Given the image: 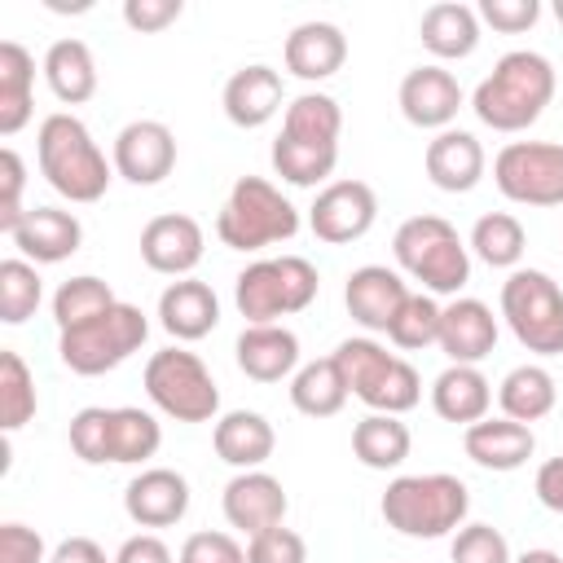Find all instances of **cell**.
Segmentation results:
<instances>
[{
  "mask_svg": "<svg viewBox=\"0 0 563 563\" xmlns=\"http://www.w3.org/2000/svg\"><path fill=\"white\" fill-rule=\"evenodd\" d=\"M554 88H559V75H554L545 53L510 48L475 84L471 110L493 132H523V128H532L545 114V106L554 101Z\"/></svg>",
  "mask_w": 563,
  "mask_h": 563,
  "instance_id": "obj_1",
  "label": "cell"
},
{
  "mask_svg": "<svg viewBox=\"0 0 563 563\" xmlns=\"http://www.w3.org/2000/svg\"><path fill=\"white\" fill-rule=\"evenodd\" d=\"M35 158H40V176L70 202L106 198L110 176H114V163H106L88 123L66 110L44 114V123L35 132Z\"/></svg>",
  "mask_w": 563,
  "mask_h": 563,
  "instance_id": "obj_2",
  "label": "cell"
},
{
  "mask_svg": "<svg viewBox=\"0 0 563 563\" xmlns=\"http://www.w3.org/2000/svg\"><path fill=\"white\" fill-rule=\"evenodd\" d=\"M466 510H471V488L449 471L396 475L378 501L383 523L413 541H435L457 532L466 523Z\"/></svg>",
  "mask_w": 563,
  "mask_h": 563,
  "instance_id": "obj_3",
  "label": "cell"
},
{
  "mask_svg": "<svg viewBox=\"0 0 563 563\" xmlns=\"http://www.w3.org/2000/svg\"><path fill=\"white\" fill-rule=\"evenodd\" d=\"M391 255L400 273L418 282L427 295L457 299V290L471 282V246L444 216H409L391 238Z\"/></svg>",
  "mask_w": 563,
  "mask_h": 563,
  "instance_id": "obj_4",
  "label": "cell"
},
{
  "mask_svg": "<svg viewBox=\"0 0 563 563\" xmlns=\"http://www.w3.org/2000/svg\"><path fill=\"white\" fill-rule=\"evenodd\" d=\"M299 233V207L264 176H238L220 216L216 238L229 251H264L273 242H290Z\"/></svg>",
  "mask_w": 563,
  "mask_h": 563,
  "instance_id": "obj_5",
  "label": "cell"
},
{
  "mask_svg": "<svg viewBox=\"0 0 563 563\" xmlns=\"http://www.w3.org/2000/svg\"><path fill=\"white\" fill-rule=\"evenodd\" d=\"M158 444H163L158 418L136 405H119V409L88 405L70 418V449L88 466H106V462L136 466V462H150Z\"/></svg>",
  "mask_w": 563,
  "mask_h": 563,
  "instance_id": "obj_6",
  "label": "cell"
},
{
  "mask_svg": "<svg viewBox=\"0 0 563 563\" xmlns=\"http://www.w3.org/2000/svg\"><path fill=\"white\" fill-rule=\"evenodd\" d=\"M321 290V273L303 255H268L238 273L233 303L246 317V325H273L282 317L303 312Z\"/></svg>",
  "mask_w": 563,
  "mask_h": 563,
  "instance_id": "obj_7",
  "label": "cell"
},
{
  "mask_svg": "<svg viewBox=\"0 0 563 563\" xmlns=\"http://www.w3.org/2000/svg\"><path fill=\"white\" fill-rule=\"evenodd\" d=\"M330 356L339 361V369L347 378V391L361 405H369V413H396L400 418L422 400L418 369L405 356L374 343V339H343Z\"/></svg>",
  "mask_w": 563,
  "mask_h": 563,
  "instance_id": "obj_8",
  "label": "cell"
},
{
  "mask_svg": "<svg viewBox=\"0 0 563 563\" xmlns=\"http://www.w3.org/2000/svg\"><path fill=\"white\" fill-rule=\"evenodd\" d=\"M150 339V321L136 303H114L106 308L101 317L75 325V330H62L57 334V356L70 374H84V378H97V374H110L119 369L132 352H141V343Z\"/></svg>",
  "mask_w": 563,
  "mask_h": 563,
  "instance_id": "obj_9",
  "label": "cell"
},
{
  "mask_svg": "<svg viewBox=\"0 0 563 563\" xmlns=\"http://www.w3.org/2000/svg\"><path fill=\"white\" fill-rule=\"evenodd\" d=\"M145 396L176 422H211L220 413V387L198 352L163 347L145 361Z\"/></svg>",
  "mask_w": 563,
  "mask_h": 563,
  "instance_id": "obj_10",
  "label": "cell"
},
{
  "mask_svg": "<svg viewBox=\"0 0 563 563\" xmlns=\"http://www.w3.org/2000/svg\"><path fill=\"white\" fill-rule=\"evenodd\" d=\"M501 317L528 352H537V356L563 352V290L550 273L515 268L501 282Z\"/></svg>",
  "mask_w": 563,
  "mask_h": 563,
  "instance_id": "obj_11",
  "label": "cell"
},
{
  "mask_svg": "<svg viewBox=\"0 0 563 563\" xmlns=\"http://www.w3.org/2000/svg\"><path fill=\"white\" fill-rule=\"evenodd\" d=\"M493 180L519 207H563V145L510 141L493 158Z\"/></svg>",
  "mask_w": 563,
  "mask_h": 563,
  "instance_id": "obj_12",
  "label": "cell"
},
{
  "mask_svg": "<svg viewBox=\"0 0 563 563\" xmlns=\"http://www.w3.org/2000/svg\"><path fill=\"white\" fill-rule=\"evenodd\" d=\"M374 220H378V194L365 180H330L317 189L308 207V229L330 246H347L365 238Z\"/></svg>",
  "mask_w": 563,
  "mask_h": 563,
  "instance_id": "obj_13",
  "label": "cell"
},
{
  "mask_svg": "<svg viewBox=\"0 0 563 563\" xmlns=\"http://www.w3.org/2000/svg\"><path fill=\"white\" fill-rule=\"evenodd\" d=\"M110 163H114V176H123L128 185H158L176 167V136L158 119H132L119 128Z\"/></svg>",
  "mask_w": 563,
  "mask_h": 563,
  "instance_id": "obj_14",
  "label": "cell"
},
{
  "mask_svg": "<svg viewBox=\"0 0 563 563\" xmlns=\"http://www.w3.org/2000/svg\"><path fill=\"white\" fill-rule=\"evenodd\" d=\"M409 295H413L409 282L387 264H361L347 273V286H343V303L352 321L369 334H387Z\"/></svg>",
  "mask_w": 563,
  "mask_h": 563,
  "instance_id": "obj_15",
  "label": "cell"
},
{
  "mask_svg": "<svg viewBox=\"0 0 563 563\" xmlns=\"http://www.w3.org/2000/svg\"><path fill=\"white\" fill-rule=\"evenodd\" d=\"M396 101H400V114H405L413 128L444 132V128H453V119H457V110H462L466 97H462V84H457L453 70L427 62V66H413V70L400 79Z\"/></svg>",
  "mask_w": 563,
  "mask_h": 563,
  "instance_id": "obj_16",
  "label": "cell"
},
{
  "mask_svg": "<svg viewBox=\"0 0 563 563\" xmlns=\"http://www.w3.org/2000/svg\"><path fill=\"white\" fill-rule=\"evenodd\" d=\"M207 251L202 224L185 211H163L141 229V260L163 277H189Z\"/></svg>",
  "mask_w": 563,
  "mask_h": 563,
  "instance_id": "obj_17",
  "label": "cell"
},
{
  "mask_svg": "<svg viewBox=\"0 0 563 563\" xmlns=\"http://www.w3.org/2000/svg\"><path fill=\"white\" fill-rule=\"evenodd\" d=\"M286 488H282V479L277 475H268L264 466L260 471H238L229 484H224V493H220V510H224V519H229V528H238V532H246V537H255V532H264V528H277L282 519H286Z\"/></svg>",
  "mask_w": 563,
  "mask_h": 563,
  "instance_id": "obj_18",
  "label": "cell"
},
{
  "mask_svg": "<svg viewBox=\"0 0 563 563\" xmlns=\"http://www.w3.org/2000/svg\"><path fill=\"white\" fill-rule=\"evenodd\" d=\"M123 510L136 528H172L189 515V479L172 466H145L128 479Z\"/></svg>",
  "mask_w": 563,
  "mask_h": 563,
  "instance_id": "obj_19",
  "label": "cell"
},
{
  "mask_svg": "<svg viewBox=\"0 0 563 563\" xmlns=\"http://www.w3.org/2000/svg\"><path fill=\"white\" fill-rule=\"evenodd\" d=\"M449 365H479L497 347V317L484 299L457 295L440 312V343H435Z\"/></svg>",
  "mask_w": 563,
  "mask_h": 563,
  "instance_id": "obj_20",
  "label": "cell"
},
{
  "mask_svg": "<svg viewBox=\"0 0 563 563\" xmlns=\"http://www.w3.org/2000/svg\"><path fill=\"white\" fill-rule=\"evenodd\" d=\"M422 167H427V180L444 194H471L479 180H484V167H488V154L479 145L475 132H462V128H444L427 141V154H422Z\"/></svg>",
  "mask_w": 563,
  "mask_h": 563,
  "instance_id": "obj_21",
  "label": "cell"
},
{
  "mask_svg": "<svg viewBox=\"0 0 563 563\" xmlns=\"http://www.w3.org/2000/svg\"><path fill=\"white\" fill-rule=\"evenodd\" d=\"M13 246L22 251V260L31 264H62L84 246V224L75 211L62 207H31L26 220L9 233Z\"/></svg>",
  "mask_w": 563,
  "mask_h": 563,
  "instance_id": "obj_22",
  "label": "cell"
},
{
  "mask_svg": "<svg viewBox=\"0 0 563 563\" xmlns=\"http://www.w3.org/2000/svg\"><path fill=\"white\" fill-rule=\"evenodd\" d=\"M158 325L176 339V343H198L220 325V299L207 282L198 277H176L163 295H158Z\"/></svg>",
  "mask_w": 563,
  "mask_h": 563,
  "instance_id": "obj_23",
  "label": "cell"
},
{
  "mask_svg": "<svg viewBox=\"0 0 563 563\" xmlns=\"http://www.w3.org/2000/svg\"><path fill=\"white\" fill-rule=\"evenodd\" d=\"M238 369L255 383H282L299 369V334L286 330L282 321L273 325H246L233 343Z\"/></svg>",
  "mask_w": 563,
  "mask_h": 563,
  "instance_id": "obj_24",
  "label": "cell"
},
{
  "mask_svg": "<svg viewBox=\"0 0 563 563\" xmlns=\"http://www.w3.org/2000/svg\"><path fill=\"white\" fill-rule=\"evenodd\" d=\"M286 70L303 84H321L330 75L343 70L347 62V35L334 26V22H299L290 35H286Z\"/></svg>",
  "mask_w": 563,
  "mask_h": 563,
  "instance_id": "obj_25",
  "label": "cell"
},
{
  "mask_svg": "<svg viewBox=\"0 0 563 563\" xmlns=\"http://www.w3.org/2000/svg\"><path fill=\"white\" fill-rule=\"evenodd\" d=\"M282 75L264 62H251L242 70L229 75L224 92H220V106H224V119L233 128H264L277 110H282Z\"/></svg>",
  "mask_w": 563,
  "mask_h": 563,
  "instance_id": "obj_26",
  "label": "cell"
},
{
  "mask_svg": "<svg viewBox=\"0 0 563 563\" xmlns=\"http://www.w3.org/2000/svg\"><path fill=\"white\" fill-rule=\"evenodd\" d=\"M462 449L484 471H519L537 453V435L528 422H515V418H479L466 427Z\"/></svg>",
  "mask_w": 563,
  "mask_h": 563,
  "instance_id": "obj_27",
  "label": "cell"
},
{
  "mask_svg": "<svg viewBox=\"0 0 563 563\" xmlns=\"http://www.w3.org/2000/svg\"><path fill=\"white\" fill-rule=\"evenodd\" d=\"M211 444H216V457L238 466V471H260L273 449H277V435H273V422L255 409H229L224 418H216V431H211Z\"/></svg>",
  "mask_w": 563,
  "mask_h": 563,
  "instance_id": "obj_28",
  "label": "cell"
},
{
  "mask_svg": "<svg viewBox=\"0 0 563 563\" xmlns=\"http://www.w3.org/2000/svg\"><path fill=\"white\" fill-rule=\"evenodd\" d=\"M418 40L431 57L440 62H462L479 48V13L462 0H440L431 9H422L418 22Z\"/></svg>",
  "mask_w": 563,
  "mask_h": 563,
  "instance_id": "obj_29",
  "label": "cell"
},
{
  "mask_svg": "<svg viewBox=\"0 0 563 563\" xmlns=\"http://www.w3.org/2000/svg\"><path fill=\"white\" fill-rule=\"evenodd\" d=\"M431 409L444 422L471 427V422L488 418V409H493V383L484 378L479 365H444L435 374V383H431Z\"/></svg>",
  "mask_w": 563,
  "mask_h": 563,
  "instance_id": "obj_30",
  "label": "cell"
},
{
  "mask_svg": "<svg viewBox=\"0 0 563 563\" xmlns=\"http://www.w3.org/2000/svg\"><path fill=\"white\" fill-rule=\"evenodd\" d=\"M44 79L53 88V97L62 106H84L92 92H97V62H92V48L75 35L66 40H53L48 53H44Z\"/></svg>",
  "mask_w": 563,
  "mask_h": 563,
  "instance_id": "obj_31",
  "label": "cell"
},
{
  "mask_svg": "<svg viewBox=\"0 0 563 563\" xmlns=\"http://www.w3.org/2000/svg\"><path fill=\"white\" fill-rule=\"evenodd\" d=\"M31 88H35V57L18 40H0V136H13L31 123Z\"/></svg>",
  "mask_w": 563,
  "mask_h": 563,
  "instance_id": "obj_32",
  "label": "cell"
},
{
  "mask_svg": "<svg viewBox=\"0 0 563 563\" xmlns=\"http://www.w3.org/2000/svg\"><path fill=\"white\" fill-rule=\"evenodd\" d=\"M347 378L339 369L334 356H321V361H308L290 374V405L303 413V418H334L343 405H347Z\"/></svg>",
  "mask_w": 563,
  "mask_h": 563,
  "instance_id": "obj_33",
  "label": "cell"
},
{
  "mask_svg": "<svg viewBox=\"0 0 563 563\" xmlns=\"http://www.w3.org/2000/svg\"><path fill=\"white\" fill-rule=\"evenodd\" d=\"M559 400V387H554V374L545 365H515L501 383H497V405H501V418H515V422H541Z\"/></svg>",
  "mask_w": 563,
  "mask_h": 563,
  "instance_id": "obj_34",
  "label": "cell"
},
{
  "mask_svg": "<svg viewBox=\"0 0 563 563\" xmlns=\"http://www.w3.org/2000/svg\"><path fill=\"white\" fill-rule=\"evenodd\" d=\"M409 449H413V435H409V427L396 413H365L352 427V453L369 471H396V466H405Z\"/></svg>",
  "mask_w": 563,
  "mask_h": 563,
  "instance_id": "obj_35",
  "label": "cell"
},
{
  "mask_svg": "<svg viewBox=\"0 0 563 563\" xmlns=\"http://www.w3.org/2000/svg\"><path fill=\"white\" fill-rule=\"evenodd\" d=\"M268 158H273V172L286 185L317 189V185H330L334 163H339V145H308V141H295V136H282L277 132Z\"/></svg>",
  "mask_w": 563,
  "mask_h": 563,
  "instance_id": "obj_36",
  "label": "cell"
},
{
  "mask_svg": "<svg viewBox=\"0 0 563 563\" xmlns=\"http://www.w3.org/2000/svg\"><path fill=\"white\" fill-rule=\"evenodd\" d=\"M343 110L330 92H299L282 114V136L308 141V145H339Z\"/></svg>",
  "mask_w": 563,
  "mask_h": 563,
  "instance_id": "obj_37",
  "label": "cell"
},
{
  "mask_svg": "<svg viewBox=\"0 0 563 563\" xmlns=\"http://www.w3.org/2000/svg\"><path fill=\"white\" fill-rule=\"evenodd\" d=\"M488 268H519V260H523V246H528V233H523V224H519V216H510V211H488V216H479L475 220V229H471V242H466Z\"/></svg>",
  "mask_w": 563,
  "mask_h": 563,
  "instance_id": "obj_38",
  "label": "cell"
},
{
  "mask_svg": "<svg viewBox=\"0 0 563 563\" xmlns=\"http://www.w3.org/2000/svg\"><path fill=\"white\" fill-rule=\"evenodd\" d=\"M114 303H119L114 290H110L101 277H92V273H79V277H70V282H62L57 295H53L57 334H62V330H75V325H84V321H92V317H101V312L114 308Z\"/></svg>",
  "mask_w": 563,
  "mask_h": 563,
  "instance_id": "obj_39",
  "label": "cell"
},
{
  "mask_svg": "<svg viewBox=\"0 0 563 563\" xmlns=\"http://www.w3.org/2000/svg\"><path fill=\"white\" fill-rule=\"evenodd\" d=\"M40 299H44V282H40L35 264L22 255H9L0 264V321L22 325L26 317H35Z\"/></svg>",
  "mask_w": 563,
  "mask_h": 563,
  "instance_id": "obj_40",
  "label": "cell"
},
{
  "mask_svg": "<svg viewBox=\"0 0 563 563\" xmlns=\"http://www.w3.org/2000/svg\"><path fill=\"white\" fill-rule=\"evenodd\" d=\"M35 405L40 400H35V378H31L26 361L13 347H4L0 352V427L4 431L26 427L35 418Z\"/></svg>",
  "mask_w": 563,
  "mask_h": 563,
  "instance_id": "obj_41",
  "label": "cell"
},
{
  "mask_svg": "<svg viewBox=\"0 0 563 563\" xmlns=\"http://www.w3.org/2000/svg\"><path fill=\"white\" fill-rule=\"evenodd\" d=\"M440 312H444V303H435V295L413 290V295L405 299V308L396 312L387 339H391L400 352H422V347L440 343Z\"/></svg>",
  "mask_w": 563,
  "mask_h": 563,
  "instance_id": "obj_42",
  "label": "cell"
},
{
  "mask_svg": "<svg viewBox=\"0 0 563 563\" xmlns=\"http://www.w3.org/2000/svg\"><path fill=\"white\" fill-rule=\"evenodd\" d=\"M449 559L453 563H515L510 541L493 523H462L449 545Z\"/></svg>",
  "mask_w": 563,
  "mask_h": 563,
  "instance_id": "obj_43",
  "label": "cell"
},
{
  "mask_svg": "<svg viewBox=\"0 0 563 563\" xmlns=\"http://www.w3.org/2000/svg\"><path fill=\"white\" fill-rule=\"evenodd\" d=\"M246 563H308V541L286 523L264 528L246 537Z\"/></svg>",
  "mask_w": 563,
  "mask_h": 563,
  "instance_id": "obj_44",
  "label": "cell"
},
{
  "mask_svg": "<svg viewBox=\"0 0 563 563\" xmlns=\"http://www.w3.org/2000/svg\"><path fill=\"white\" fill-rule=\"evenodd\" d=\"M0 233H13L22 220H26V207H22V185H26V167L18 158L13 145L0 150Z\"/></svg>",
  "mask_w": 563,
  "mask_h": 563,
  "instance_id": "obj_45",
  "label": "cell"
},
{
  "mask_svg": "<svg viewBox=\"0 0 563 563\" xmlns=\"http://www.w3.org/2000/svg\"><path fill=\"white\" fill-rule=\"evenodd\" d=\"M176 563H246V550L238 545L233 532H189Z\"/></svg>",
  "mask_w": 563,
  "mask_h": 563,
  "instance_id": "obj_46",
  "label": "cell"
},
{
  "mask_svg": "<svg viewBox=\"0 0 563 563\" xmlns=\"http://www.w3.org/2000/svg\"><path fill=\"white\" fill-rule=\"evenodd\" d=\"M475 13H479V22H488L493 31H501V35H519V31L537 26L541 4H537V0H479Z\"/></svg>",
  "mask_w": 563,
  "mask_h": 563,
  "instance_id": "obj_47",
  "label": "cell"
},
{
  "mask_svg": "<svg viewBox=\"0 0 563 563\" xmlns=\"http://www.w3.org/2000/svg\"><path fill=\"white\" fill-rule=\"evenodd\" d=\"M180 13H185L180 0H123V22H128L136 35H158V31H167Z\"/></svg>",
  "mask_w": 563,
  "mask_h": 563,
  "instance_id": "obj_48",
  "label": "cell"
},
{
  "mask_svg": "<svg viewBox=\"0 0 563 563\" xmlns=\"http://www.w3.org/2000/svg\"><path fill=\"white\" fill-rule=\"evenodd\" d=\"M0 563H48L44 537L26 523H0Z\"/></svg>",
  "mask_w": 563,
  "mask_h": 563,
  "instance_id": "obj_49",
  "label": "cell"
},
{
  "mask_svg": "<svg viewBox=\"0 0 563 563\" xmlns=\"http://www.w3.org/2000/svg\"><path fill=\"white\" fill-rule=\"evenodd\" d=\"M114 563H172V550H167L163 537H154V532H136V537H128V541L119 545Z\"/></svg>",
  "mask_w": 563,
  "mask_h": 563,
  "instance_id": "obj_50",
  "label": "cell"
},
{
  "mask_svg": "<svg viewBox=\"0 0 563 563\" xmlns=\"http://www.w3.org/2000/svg\"><path fill=\"white\" fill-rule=\"evenodd\" d=\"M532 493L545 510L563 515V457H550L537 466V479H532Z\"/></svg>",
  "mask_w": 563,
  "mask_h": 563,
  "instance_id": "obj_51",
  "label": "cell"
},
{
  "mask_svg": "<svg viewBox=\"0 0 563 563\" xmlns=\"http://www.w3.org/2000/svg\"><path fill=\"white\" fill-rule=\"evenodd\" d=\"M48 563H114V559H106V550L92 537H66L53 545Z\"/></svg>",
  "mask_w": 563,
  "mask_h": 563,
  "instance_id": "obj_52",
  "label": "cell"
},
{
  "mask_svg": "<svg viewBox=\"0 0 563 563\" xmlns=\"http://www.w3.org/2000/svg\"><path fill=\"white\" fill-rule=\"evenodd\" d=\"M515 563H563V554H554V550H523Z\"/></svg>",
  "mask_w": 563,
  "mask_h": 563,
  "instance_id": "obj_53",
  "label": "cell"
},
{
  "mask_svg": "<svg viewBox=\"0 0 563 563\" xmlns=\"http://www.w3.org/2000/svg\"><path fill=\"white\" fill-rule=\"evenodd\" d=\"M554 18H559V22H563V0H554Z\"/></svg>",
  "mask_w": 563,
  "mask_h": 563,
  "instance_id": "obj_54",
  "label": "cell"
}]
</instances>
